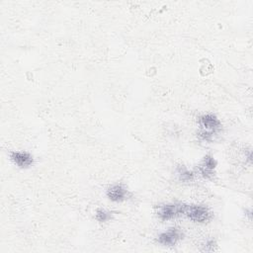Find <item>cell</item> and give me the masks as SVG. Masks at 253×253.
<instances>
[{
	"label": "cell",
	"mask_w": 253,
	"mask_h": 253,
	"mask_svg": "<svg viewBox=\"0 0 253 253\" xmlns=\"http://www.w3.org/2000/svg\"><path fill=\"white\" fill-rule=\"evenodd\" d=\"M215 242L213 240H208L205 244H204V251H213L215 249Z\"/></svg>",
	"instance_id": "obj_10"
},
{
	"label": "cell",
	"mask_w": 253,
	"mask_h": 253,
	"mask_svg": "<svg viewBox=\"0 0 253 253\" xmlns=\"http://www.w3.org/2000/svg\"><path fill=\"white\" fill-rule=\"evenodd\" d=\"M12 162L21 169L30 168L34 164V158L31 153L22 150H15L10 153Z\"/></svg>",
	"instance_id": "obj_6"
},
{
	"label": "cell",
	"mask_w": 253,
	"mask_h": 253,
	"mask_svg": "<svg viewBox=\"0 0 253 253\" xmlns=\"http://www.w3.org/2000/svg\"><path fill=\"white\" fill-rule=\"evenodd\" d=\"M200 129L211 132L212 134L216 133L221 128V123L219 119L213 114H204L199 118Z\"/></svg>",
	"instance_id": "obj_4"
},
{
	"label": "cell",
	"mask_w": 253,
	"mask_h": 253,
	"mask_svg": "<svg viewBox=\"0 0 253 253\" xmlns=\"http://www.w3.org/2000/svg\"><path fill=\"white\" fill-rule=\"evenodd\" d=\"M216 160L211 154H207L204 156L202 162L199 165L198 171L201 176L206 179H211L214 176V170L216 168Z\"/></svg>",
	"instance_id": "obj_5"
},
{
	"label": "cell",
	"mask_w": 253,
	"mask_h": 253,
	"mask_svg": "<svg viewBox=\"0 0 253 253\" xmlns=\"http://www.w3.org/2000/svg\"><path fill=\"white\" fill-rule=\"evenodd\" d=\"M185 205L186 204L182 203H170L161 205L157 209V216L162 221H167L177 216H181L184 214Z\"/></svg>",
	"instance_id": "obj_2"
},
{
	"label": "cell",
	"mask_w": 253,
	"mask_h": 253,
	"mask_svg": "<svg viewBox=\"0 0 253 253\" xmlns=\"http://www.w3.org/2000/svg\"><path fill=\"white\" fill-rule=\"evenodd\" d=\"M183 238V233L179 228L170 227L165 231H162L158 237L157 242L166 247H171L176 245Z\"/></svg>",
	"instance_id": "obj_3"
},
{
	"label": "cell",
	"mask_w": 253,
	"mask_h": 253,
	"mask_svg": "<svg viewBox=\"0 0 253 253\" xmlns=\"http://www.w3.org/2000/svg\"><path fill=\"white\" fill-rule=\"evenodd\" d=\"M95 218L99 222H107L112 218V211L105 209H99L96 211Z\"/></svg>",
	"instance_id": "obj_9"
},
{
	"label": "cell",
	"mask_w": 253,
	"mask_h": 253,
	"mask_svg": "<svg viewBox=\"0 0 253 253\" xmlns=\"http://www.w3.org/2000/svg\"><path fill=\"white\" fill-rule=\"evenodd\" d=\"M106 195L110 201L121 203L127 199L128 190L123 184H114L108 188Z\"/></svg>",
	"instance_id": "obj_7"
},
{
	"label": "cell",
	"mask_w": 253,
	"mask_h": 253,
	"mask_svg": "<svg viewBox=\"0 0 253 253\" xmlns=\"http://www.w3.org/2000/svg\"><path fill=\"white\" fill-rule=\"evenodd\" d=\"M184 216L188 217L190 220L194 222H207L211 217V211L202 205H185Z\"/></svg>",
	"instance_id": "obj_1"
},
{
	"label": "cell",
	"mask_w": 253,
	"mask_h": 253,
	"mask_svg": "<svg viewBox=\"0 0 253 253\" xmlns=\"http://www.w3.org/2000/svg\"><path fill=\"white\" fill-rule=\"evenodd\" d=\"M176 172H177V176H178L179 180L182 182H191L195 176L194 172L191 171L190 169H188L184 165L178 166L176 169Z\"/></svg>",
	"instance_id": "obj_8"
}]
</instances>
